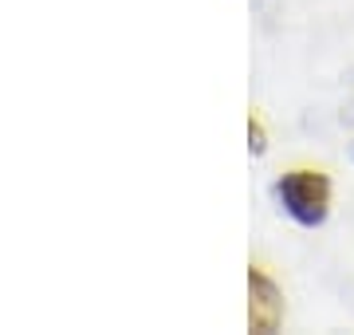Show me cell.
<instances>
[{"label": "cell", "instance_id": "cell-1", "mask_svg": "<svg viewBox=\"0 0 354 335\" xmlns=\"http://www.w3.org/2000/svg\"><path fill=\"white\" fill-rule=\"evenodd\" d=\"M276 197L279 206L288 209L291 221L315 229L330 213V178L323 170H288L276 181Z\"/></svg>", "mask_w": 354, "mask_h": 335}, {"label": "cell", "instance_id": "cell-2", "mask_svg": "<svg viewBox=\"0 0 354 335\" xmlns=\"http://www.w3.org/2000/svg\"><path fill=\"white\" fill-rule=\"evenodd\" d=\"M248 323H252V332L268 335L276 332L279 320H283V296H279V288L272 284L264 269H252L248 272Z\"/></svg>", "mask_w": 354, "mask_h": 335}, {"label": "cell", "instance_id": "cell-3", "mask_svg": "<svg viewBox=\"0 0 354 335\" xmlns=\"http://www.w3.org/2000/svg\"><path fill=\"white\" fill-rule=\"evenodd\" d=\"M248 138H252V150H256V154H260V150H264V146H268V142H264V123H260V118H248Z\"/></svg>", "mask_w": 354, "mask_h": 335}]
</instances>
